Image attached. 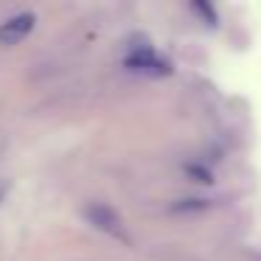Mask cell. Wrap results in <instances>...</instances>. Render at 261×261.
Wrapping results in <instances>:
<instances>
[{"label":"cell","instance_id":"1","mask_svg":"<svg viewBox=\"0 0 261 261\" xmlns=\"http://www.w3.org/2000/svg\"><path fill=\"white\" fill-rule=\"evenodd\" d=\"M85 219L90 222L93 227H98V230H104V233H110V236H115V239H126V233H124V222H121V216L115 214L110 205H104V202H90L85 208Z\"/></svg>","mask_w":261,"mask_h":261},{"label":"cell","instance_id":"2","mask_svg":"<svg viewBox=\"0 0 261 261\" xmlns=\"http://www.w3.org/2000/svg\"><path fill=\"white\" fill-rule=\"evenodd\" d=\"M126 68L141 70V73H152V76H166V73H171V65L166 62V59H160L149 45L132 48V54L126 57Z\"/></svg>","mask_w":261,"mask_h":261},{"label":"cell","instance_id":"3","mask_svg":"<svg viewBox=\"0 0 261 261\" xmlns=\"http://www.w3.org/2000/svg\"><path fill=\"white\" fill-rule=\"evenodd\" d=\"M34 14H17V17L0 23V45H17L20 40H25L34 31Z\"/></svg>","mask_w":261,"mask_h":261},{"label":"cell","instance_id":"4","mask_svg":"<svg viewBox=\"0 0 261 261\" xmlns=\"http://www.w3.org/2000/svg\"><path fill=\"white\" fill-rule=\"evenodd\" d=\"M186 171H188V174H191L197 182H205V186H211V182H214V177H211V171H208V169H202V166H194V163H188V166H186Z\"/></svg>","mask_w":261,"mask_h":261},{"label":"cell","instance_id":"5","mask_svg":"<svg viewBox=\"0 0 261 261\" xmlns=\"http://www.w3.org/2000/svg\"><path fill=\"white\" fill-rule=\"evenodd\" d=\"M191 9H194L197 14H202V17H205V23H208V25H216V12L208 6V3H202V0H197V3H194Z\"/></svg>","mask_w":261,"mask_h":261},{"label":"cell","instance_id":"6","mask_svg":"<svg viewBox=\"0 0 261 261\" xmlns=\"http://www.w3.org/2000/svg\"><path fill=\"white\" fill-rule=\"evenodd\" d=\"M208 208V202H205V199H182V202H177L174 205V211H205Z\"/></svg>","mask_w":261,"mask_h":261},{"label":"cell","instance_id":"7","mask_svg":"<svg viewBox=\"0 0 261 261\" xmlns=\"http://www.w3.org/2000/svg\"><path fill=\"white\" fill-rule=\"evenodd\" d=\"M6 191H9L6 180H0V202H3V197H6Z\"/></svg>","mask_w":261,"mask_h":261}]
</instances>
